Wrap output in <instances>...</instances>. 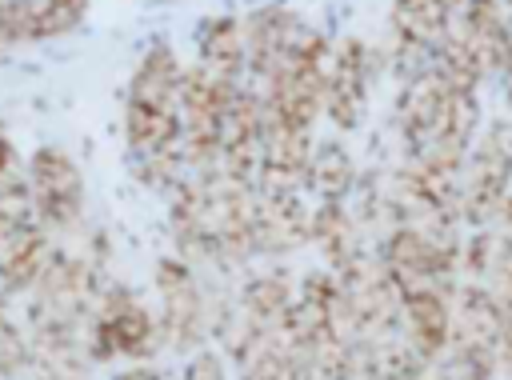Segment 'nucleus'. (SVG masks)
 <instances>
[{
    "label": "nucleus",
    "mask_w": 512,
    "mask_h": 380,
    "mask_svg": "<svg viewBox=\"0 0 512 380\" xmlns=\"http://www.w3.org/2000/svg\"><path fill=\"white\" fill-rule=\"evenodd\" d=\"M164 344L160 336V316H152L136 292L108 284L92 308L88 332H84V348L88 360H112L124 356L132 364H148L156 356V348Z\"/></svg>",
    "instance_id": "f257e3e1"
},
{
    "label": "nucleus",
    "mask_w": 512,
    "mask_h": 380,
    "mask_svg": "<svg viewBox=\"0 0 512 380\" xmlns=\"http://www.w3.org/2000/svg\"><path fill=\"white\" fill-rule=\"evenodd\" d=\"M24 176H28V188H32V200H36V216L48 232H60V228H76L80 224V212H84V176L76 168V160L56 148V144H44L32 152V160L24 164Z\"/></svg>",
    "instance_id": "7ed1b4c3"
},
{
    "label": "nucleus",
    "mask_w": 512,
    "mask_h": 380,
    "mask_svg": "<svg viewBox=\"0 0 512 380\" xmlns=\"http://www.w3.org/2000/svg\"><path fill=\"white\" fill-rule=\"evenodd\" d=\"M180 380H232V376H228V360H224L220 352H212V348H196V352L188 356Z\"/></svg>",
    "instance_id": "1a4fd4ad"
},
{
    "label": "nucleus",
    "mask_w": 512,
    "mask_h": 380,
    "mask_svg": "<svg viewBox=\"0 0 512 380\" xmlns=\"http://www.w3.org/2000/svg\"><path fill=\"white\" fill-rule=\"evenodd\" d=\"M308 232V212L296 196V188H272L256 184V216H252V240L256 252H284L300 244Z\"/></svg>",
    "instance_id": "20e7f679"
},
{
    "label": "nucleus",
    "mask_w": 512,
    "mask_h": 380,
    "mask_svg": "<svg viewBox=\"0 0 512 380\" xmlns=\"http://www.w3.org/2000/svg\"><path fill=\"white\" fill-rule=\"evenodd\" d=\"M116 380H164V376H160L152 364H132V368H128V372H120Z\"/></svg>",
    "instance_id": "9b49d317"
},
{
    "label": "nucleus",
    "mask_w": 512,
    "mask_h": 380,
    "mask_svg": "<svg viewBox=\"0 0 512 380\" xmlns=\"http://www.w3.org/2000/svg\"><path fill=\"white\" fill-rule=\"evenodd\" d=\"M156 296H160L156 316H160L164 348H176L188 356L204 348V336L212 332V312L184 256H164L156 264Z\"/></svg>",
    "instance_id": "f03ea898"
},
{
    "label": "nucleus",
    "mask_w": 512,
    "mask_h": 380,
    "mask_svg": "<svg viewBox=\"0 0 512 380\" xmlns=\"http://www.w3.org/2000/svg\"><path fill=\"white\" fill-rule=\"evenodd\" d=\"M348 160H344V152L340 148H332V144H320V148H312V160H308V168H304V180L332 204V200H340L344 196V188H348Z\"/></svg>",
    "instance_id": "0eeeda50"
},
{
    "label": "nucleus",
    "mask_w": 512,
    "mask_h": 380,
    "mask_svg": "<svg viewBox=\"0 0 512 380\" xmlns=\"http://www.w3.org/2000/svg\"><path fill=\"white\" fill-rule=\"evenodd\" d=\"M32 368V340L24 336V328L8 316L4 296H0V380H16Z\"/></svg>",
    "instance_id": "6e6552de"
},
{
    "label": "nucleus",
    "mask_w": 512,
    "mask_h": 380,
    "mask_svg": "<svg viewBox=\"0 0 512 380\" xmlns=\"http://www.w3.org/2000/svg\"><path fill=\"white\" fill-rule=\"evenodd\" d=\"M196 64L244 84L248 76V32L240 16H208L196 32Z\"/></svg>",
    "instance_id": "39448f33"
},
{
    "label": "nucleus",
    "mask_w": 512,
    "mask_h": 380,
    "mask_svg": "<svg viewBox=\"0 0 512 380\" xmlns=\"http://www.w3.org/2000/svg\"><path fill=\"white\" fill-rule=\"evenodd\" d=\"M20 168H16V152H12V144H8V136L0 132V184L8 180V176H16Z\"/></svg>",
    "instance_id": "9d476101"
},
{
    "label": "nucleus",
    "mask_w": 512,
    "mask_h": 380,
    "mask_svg": "<svg viewBox=\"0 0 512 380\" xmlns=\"http://www.w3.org/2000/svg\"><path fill=\"white\" fill-rule=\"evenodd\" d=\"M360 92H364V84H360V60H356L352 48H344L340 56H332V64L324 72V108H328V116L340 120V124H348L356 116Z\"/></svg>",
    "instance_id": "423d86ee"
}]
</instances>
